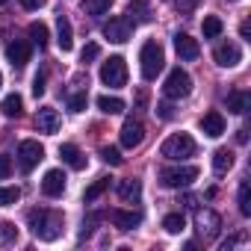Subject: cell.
<instances>
[{
  "instance_id": "obj_46",
  "label": "cell",
  "mask_w": 251,
  "mask_h": 251,
  "mask_svg": "<svg viewBox=\"0 0 251 251\" xmlns=\"http://www.w3.org/2000/svg\"><path fill=\"white\" fill-rule=\"evenodd\" d=\"M0 3H6V0H0Z\"/></svg>"
},
{
  "instance_id": "obj_13",
  "label": "cell",
  "mask_w": 251,
  "mask_h": 251,
  "mask_svg": "<svg viewBox=\"0 0 251 251\" xmlns=\"http://www.w3.org/2000/svg\"><path fill=\"white\" fill-rule=\"evenodd\" d=\"M198 124H201V130H204V136H210V139H219V136L225 133V127H227V124H225V115H222V112H216V109L204 112Z\"/></svg>"
},
{
  "instance_id": "obj_11",
  "label": "cell",
  "mask_w": 251,
  "mask_h": 251,
  "mask_svg": "<svg viewBox=\"0 0 251 251\" xmlns=\"http://www.w3.org/2000/svg\"><path fill=\"white\" fill-rule=\"evenodd\" d=\"M213 59H216V65H222V68H233V65L242 62V50H239L233 42H222V45L213 50Z\"/></svg>"
},
{
  "instance_id": "obj_29",
  "label": "cell",
  "mask_w": 251,
  "mask_h": 251,
  "mask_svg": "<svg viewBox=\"0 0 251 251\" xmlns=\"http://www.w3.org/2000/svg\"><path fill=\"white\" fill-rule=\"evenodd\" d=\"M109 6H112V0H83L86 15H103V12H109Z\"/></svg>"
},
{
  "instance_id": "obj_25",
  "label": "cell",
  "mask_w": 251,
  "mask_h": 251,
  "mask_svg": "<svg viewBox=\"0 0 251 251\" xmlns=\"http://www.w3.org/2000/svg\"><path fill=\"white\" fill-rule=\"evenodd\" d=\"M98 109L106 112V115H118V112H124V100L115 98V95H100L98 98Z\"/></svg>"
},
{
  "instance_id": "obj_17",
  "label": "cell",
  "mask_w": 251,
  "mask_h": 251,
  "mask_svg": "<svg viewBox=\"0 0 251 251\" xmlns=\"http://www.w3.org/2000/svg\"><path fill=\"white\" fill-rule=\"evenodd\" d=\"M112 222L118 230H133L142 225V213L139 210H112Z\"/></svg>"
},
{
  "instance_id": "obj_18",
  "label": "cell",
  "mask_w": 251,
  "mask_h": 251,
  "mask_svg": "<svg viewBox=\"0 0 251 251\" xmlns=\"http://www.w3.org/2000/svg\"><path fill=\"white\" fill-rule=\"evenodd\" d=\"M56 45H59V50H62V53H68V50L74 48V33H71V21H68L65 15H59V18H56Z\"/></svg>"
},
{
  "instance_id": "obj_1",
  "label": "cell",
  "mask_w": 251,
  "mask_h": 251,
  "mask_svg": "<svg viewBox=\"0 0 251 251\" xmlns=\"http://www.w3.org/2000/svg\"><path fill=\"white\" fill-rule=\"evenodd\" d=\"M27 225H30V230H33L36 239L53 242V239H59L62 227H65V219H62V213L42 207V210H30V213H27Z\"/></svg>"
},
{
  "instance_id": "obj_23",
  "label": "cell",
  "mask_w": 251,
  "mask_h": 251,
  "mask_svg": "<svg viewBox=\"0 0 251 251\" xmlns=\"http://www.w3.org/2000/svg\"><path fill=\"white\" fill-rule=\"evenodd\" d=\"M127 15H130L133 24L136 21H151V3H148V0H130V3H127Z\"/></svg>"
},
{
  "instance_id": "obj_2",
  "label": "cell",
  "mask_w": 251,
  "mask_h": 251,
  "mask_svg": "<svg viewBox=\"0 0 251 251\" xmlns=\"http://www.w3.org/2000/svg\"><path fill=\"white\" fill-rule=\"evenodd\" d=\"M139 65H142V77L145 80H157V74L166 68V53L160 42H145L139 50Z\"/></svg>"
},
{
  "instance_id": "obj_4",
  "label": "cell",
  "mask_w": 251,
  "mask_h": 251,
  "mask_svg": "<svg viewBox=\"0 0 251 251\" xmlns=\"http://www.w3.org/2000/svg\"><path fill=\"white\" fill-rule=\"evenodd\" d=\"M100 83L109 86V89L127 86V62H124L121 56H109V59L100 65Z\"/></svg>"
},
{
  "instance_id": "obj_22",
  "label": "cell",
  "mask_w": 251,
  "mask_h": 251,
  "mask_svg": "<svg viewBox=\"0 0 251 251\" xmlns=\"http://www.w3.org/2000/svg\"><path fill=\"white\" fill-rule=\"evenodd\" d=\"M230 169H233V151L219 148V151L213 154V172H216V175H227Z\"/></svg>"
},
{
  "instance_id": "obj_40",
  "label": "cell",
  "mask_w": 251,
  "mask_h": 251,
  "mask_svg": "<svg viewBox=\"0 0 251 251\" xmlns=\"http://www.w3.org/2000/svg\"><path fill=\"white\" fill-rule=\"evenodd\" d=\"M45 3H48V0H21V6H24V9H30V12H36V9H42Z\"/></svg>"
},
{
  "instance_id": "obj_34",
  "label": "cell",
  "mask_w": 251,
  "mask_h": 251,
  "mask_svg": "<svg viewBox=\"0 0 251 251\" xmlns=\"http://www.w3.org/2000/svg\"><path fill=\"white\" fill-rule=\"evenodd\" d=\"M98 56H100V45H95V42H89V45L80 50V59H83L86 65H89V62H95Z\"/></svg>"
},
{
  "instance_id": "obj_33",
  "label": "cell",
  "mask_w": 251,
  "mask_h": 251,
  "mask_svg": "<svg viewBox=\"0 0 251 251\" xmlns=\"http://www.w3.org/2000/svg\"><path fill=\"white\" fill-rule=\"evenodd\" d=\"M100 160L109 163V166H121V163H124V157H121L118 148H112V145H103V148H100Z\"/></svg>"
},
{
  "instance_id": "obj_42",
  "label": "cell",
  "mask_w": 251,
  "mask_h": 251,
  "mask_svg": "<svg viewBox=\"0 0 251 251\" xmlns=\"http://www.w3.org/2000/svg\"><path fill=\"white\" fill-rule=\"evenodd\" d=\"M236 242H242V236H230V239H225V242H222V251H227V248H233Z\"/></svg>"
},
{
  "instance_id": "obj_44",
  "label": "cell",
  "mask_w": 251,
  "mask_h": 251,
  "mask_svg": "<svg viewBox=\"0 0 251 251\" xmlns=\"http://www.w3.org/2000/svg\"><path fill=\"white\" fill-rule=\"evenodd\" d=\"M236 142H242V145H245V142H248V133H245V130H236Z\"/></svg>"
},
{
  "instance_id": "obj_21",
  "label": "cell",
  "mask_w": 251,
  "mask_h": 251,
  "mask_svg": "<svg viewBox=\"0 0 251 251\" xmlns=\"http://www.w3.org/2000/svg\"><path fill=\"white\" fill-rule=\"evenodd\" d=\"M0 109H3V115H6V118H18V115L24 112V98H21L18 92H12V95H6V98H3Z\"/></svg>"
},
{
  "instance_id": "obj_12",
  "label": "cell",
  "mask_w": 251,
  "mask_h": 251,
  "mask_svg": "<svg viewBox=\"0 0 251 251\" xmlns=\"http://www.w3.org/2000/svg\"><path fill=\"white\" fill-rule=\"evenodd\" d=\"M59 112L53 109V106H39V112H36V127H39V133H48V136H53L56 130H59Z\"/></svg>"
},
{
  "instance_id": "obj_20",
  "label": "cell",
  "mask_w": 251,
  "mask_h": 251,
  "mask_svg": "<svg viewBox=\"0 0 251 251\" xmlns=\"http://www.w3.org/2000/svg\"><path fill=\"white\" fill-rule=\"evenodd\" d=\"M59 157H62V163H68L74 172L86 169V157H83V151H80L77 145H71V142H65V145L59 148Z\"/></svg>"
},
{
  "instance_id": "obj_26",
  "label": "cell",
  "mask_w": 251,
  "mask_h": 251,
  "mask_svg": "<svg viewBox=\"0 0 251 251\" xmlns=\"http://www.w3.org/2000/svg\"><path fill=\"white\" fill-rule=\"evenodd\" d=\"M201 30H204V39H219L222 30H225V24H222L219 15H207V18L201 21Z\"/></svg>"
},
{
  "instance_id": "obj_16",
  "label": "cell",
  "mask_w": 251,
  "mask_h": 251,
  "mask_svg": "<svg viewBox=\"0 0 251 251\" xmlns=\"http://www.w3.org/2000/svg\"><path fill=\"white\" fill-rule=\"evenodd\" d=\"M6 59H9L15 68H24V65L30 62V45H27L24 39L9 42V45H6Z\"/></svg>"
},
{
  "instance_id": "obj_3",
  "label": "cell",
  "mask_w": 251,
  "mask_h": 251,
  "mask_svg": "<svg viewBox=\"0 0 251 251\" xmlns=\"http://www.w3.org/2000/svg\"><path fill=\"white\" fill-rule=\"evenodd\" d=\"M195 151H198V145H195V139H192L189 133H172V136L163 142V148H160V154H163L166 160H175V163L195 157Z\"/></svg>"
},
{
  "instance_id": "obj_15",
  "label": "cell",
  "mask_w": 251,
  "mask_h": 251,
  "mask_svg": "<svg viewBox=\"0 0 251 251\" xmlns=\"http://www.w3.org/2000/svg\"><path fill=\"white\" fill-rule=\"evenodd\" d=\"M42 192H45L48 198H59V195L65 192V175H62V169H50V172H45Z\"/></svg>"
},
{
  "instance_id": "obj_14",
  "label": "cell",
  "mask_w": 251,
  "mask_h": 251,
  "mask_svg": "<svg viewBox=\"0 0 251 251\" xmlns=\"http://www.w3.org/2000/svg\"><path fill=\"white\" fill-rule=\"evenodd\" d=\"M175 50H177V56H180V59H186V62L198 59V53H201L198 39H192L189 33H177V36H175Z\"/></svg>"
},
{
  "instance_id": "obj_43",
  "label": "cell",
  "mask_w": 251,
  "mask_h": 251,
  "mask_svg": "<svg viewBox=\"0 0 251 251\" xmlns=\"http://www.w3.org/2000/svg\"><path fill=\"white\" fill-rule=\"evenodd\" d=\"M239 36H242V39H251V27H248V21L239 27Z\"/></svg>"
},
{
  "instance_id": "obj_27",
  "label": "cell",
  "mask_w": 251,
  "mask_h": 251,
  "mask_svg": "<svg viewBox=\"0 0 251 251\" xmlns=\"http://www.w3.org/2000/svg\"><path fill=\"white\" fill-rule=\"evenodd\" d=\"M236 201H239V213L242 216H251V183L248 180L239 183V198Z\"/></svg>"
},
{
  "instance_id": "obj_10",
  "label": "cell",
  "mask_w": 251,
  "mask_h": 251,
  "mask_svg": "<svg viewBox=\"0 0 251 251\" xmlns=\"http://www.w3.org/2000/svg\"><path fill=\"white\" fill-rule=\"evenodd\" d=\"M142 139H145V127L139 118H127L121 124V145L124 148H136V145H142Z\"/></svg>"
},
{
  "instance_id": "obj_7",
  "label": "cell",
  "mask_w": 251,
  "mask_h": 251,
  "mask_svg": "<svg viewBox=\"0 0 251 251\" xmlns=\"http://www.w3.org/2000/svg\"><path fill=\"white\" fill-rule=\"evenodd\" d=\"M42 160H45V148H42V142H36V139H24V142L18 145V166H21V172H33Z\"/></svg>"
},
{
  "instance_id": "obj_45",
  "label": "cell",
  "mask_w": 251,
  "mask_h": 251,
  "mask_svg": "<svg viewBox=\"0 0 251 251\" xmlns=\"http://www.w3.org/2000/svg\"><path fill=\"white\" fill-rule=\"evenodd\" d=\"M0 86H3V74H0Z\"/></svg>"
},
{
  "instance_id": "obj_37",
  "label": "cell",
  "mask_w": 251,
  "mask_h": 251,
  "mask_svg": "<svg viewBox=\"0 0 251 251\" xmlns=\"http://www.w3.org/2000/svg\"><path fill=\"white\" fill-rule=\"evenodd\" d=\"M9 175H12V160L6 154H0V180H6Z\"/></svg>"
},
{
  "instance_id": "obj_8",
  "label": "cell",
  "mask_w": 251,
  "mask_h": 251,
  "mask_svg": "<svg viewBox=\"0 0 251 251\" xmlns=\"http://www.w3.org/2000/svg\"><path fill=\"white\" fill-rule=\"evenodd\" d=\"M133 21L130 18H109L106 24H103V36L109 39V42H115V45H124L130 36H133Z\"/></svg>"
},
{
  "instance_id": "obj_5",
  "label": "cell",
  "mask_w": 251,
  "mask_h": 251,
  "mask_svg": "<svg viewBox=\"0 0 251 251\" xmlns=\"http://www.w3.org/2000/svg\"><path fill=\"white\" fill-rule=\"evenodd\" d=\"M195 177H198L195 166H169V169L160 172V183L169 186V189H186Z\"/></svg>"
},
{
  "instance_id": "obj_19",
  "label": "cell",
  "mask_w": 251,
  "mask_h": 251,
  "mask_svg": "<svg viewBox=\"0 0 251 251\" xmlns=\"http://www.w3.org/2000/svg\"><path fill=\"white\" fill-rule=\"evenodd\" d=\"M118 198H121L124 204H136V201L142 198V183H139L136 177L121 180V183H118Z\"/></svg>"
},
{
  "instance_id": "obj_38",
  "label": "cell",
  "mask_w": 251,
  "mask_h": 251,
  "mask_svg": "<svg viewBox=\"0 0 251 251\" xmlns=\"http://www.w3.org/2000/svg\"><path fill=\"white\" fill-rule=\"evenodd\" d=\"M175 6H177L180 12H192V9L198 6V0H175Z\"/></svg>"
},
{
  "instance_id": "obj_31",
  "label": "cell",
  "mask_w": 251,
  "mask_h": 251,
  "mask_svg": "<svg viewBox=\"0 0 251 251\" xmlns=\"http://www.w3.org/2000/svg\"><path fill=\"white\" fill-rule=\"evenodd\" d=\"M30 39H33L39 48H45L48 39H50V36H48V27H45L42 21H33V24H30Z\"/></svg>"
},
{
  "instance_id": "obj_28",
  "label": "cell",
  "mask_w": 251,
  "mask_h": 251,
  "mask_svg": "<svg viewBox=\"0 0 251 251\" xmlns=\"http://www.w3.org/2000/svg\"><path fill=\"white\" fill-rule=\"evenodd\" d=\"M163 227H166V233H180V230L186 227L183 213H169V216L163 219Z\"/></svg>"
},
{
  "instance_id": "obj_41",
  "label": "cell",
  "mask_w": 251,
  "mask_h": 251,
  "mask_svg": "<svg viewBox=\"0 0 251 251\" xmlns=\"http://www.w3.org/2000/svg\"><path fill=\"white\" fill-rule=\"evenodd\" d=\"M157 115H160V118H166V121H169V118H172V115H175V109H172V106H169V103H160V106H157Z\"/></svg>"
},
{
  "instance_id": "obj_24",
  "label": "cell",
  "mask_w": 251,
  "mask_h": 251,
  "mask_svg": "<svg viewBox=\"0 0 251 251\" xmlns=\"http://www.w3.org/2000/svg\"><path fill=\"white\" fill-rule=\"evenodd\" d=\"M248 106H251V95L248 92H230L227 95V109L230 112L242 115V112H248Z\"/></svg>"
},
{
  "instance_id": "obj_9",
  "label": "cell",
  "mask_w": 251,
  "mask_h": 251,
  "mask_svg": "<svg viewBox=\"0 0 251 251\" xmlns=\"http://www.w3.org/2000/svg\"><path fill=\"white\" fill-rule=\"evenodd\" d=\"M195 227H198V236L216 239L219 230H222V219H219V213H213V210H198V213H195Z\"/></svg>"
},
{
  "instance_id": "obj_6",
  "label": "cell",
  "mask_w": 251,
  "mask_h": 251,
  "mask_svg": "<svg viewBox=\"0 0 251 251\" xmlns=\"http://www.w3.org/2000/svg\"><path fill=\"white\" fill-rule=\"evenodd\" d=\"M163 92H166V98H172V100L189 98V92H192V77H189V74H186V71L177 65V68H172V71H169Z\"/></svg>"
},
{
  "instance_id": "obj_30",
  "label": "cell",
  "mask_w": 251,
  "mask_h": 251,
  "mask_svg": "<svg viewBox=\"0 0 251 251\" xmlns=\"http://www.w3.org/2000/svg\"><path fill=\"white\" fill-rule=\"evenodd\" d=\"M106 189H109V177H98V180L83 192V198H86V201H95V198H100Z\"/></svg>"
},
{
  "instance_id": "obj_35",
  "label": "cell",
  "mask_w": 251,
  "mask_h": 251,
  "mask_svg": "<svg viewBox=\"0 0 251 251\" xmlns=\"http://www.w3.org/2000/svg\"><path fill=\"white\" fill-rule=\"evenodd\" d=\"M86 103H89L86 92H77V95H71V98H68V106H71V112H83V109H86Z\"/></svg>"
},
{
  "instance_id": "obj_32",
  "label": "cell",
  "mask_w": 251,
  "mask_h": 251,
  "mask_svg": "<svg viewBox=\"0 0 251 251\" xmlns=\"http://www.w3.org/2000/svg\"><path fill=\"white\" fill-rule=\"evenodd\" d=\"M21 198V189L18 186H0V207H9Z\"/></svg>"
},
{
  "instance_id": "obj_39",
  "label": "cell",
  "mask_w": 251,
  "mask_h": 251,
  "mask_svg": "<svg viewBox=\"0 0 251 251\" xmlns=\"http://www.w3.org/2000/svg\"><path fill=\"white\" fill-rule=\"evenodd\" d=\"M0 227H3V239H6V242L18 239V230H15V225H9V222H6V225H0Z\"/></svg>"
},
{
  "instance_id": "obj_36",
  "label": "cell",
  "mask_w": 251,
  "mask_h": 251,
  "mask_svg": "<svg viewBox=\"0 0 251 251\" xmlns=\"http://www.w3.org/2000/svg\"><path fill=\"white\" fill-rule=\"evenodd\" d=\"M45 89H48V86H45V71H39V74L33 77V95H36V98H42V95H45Z\"/></svg>"
}]
</instances>
